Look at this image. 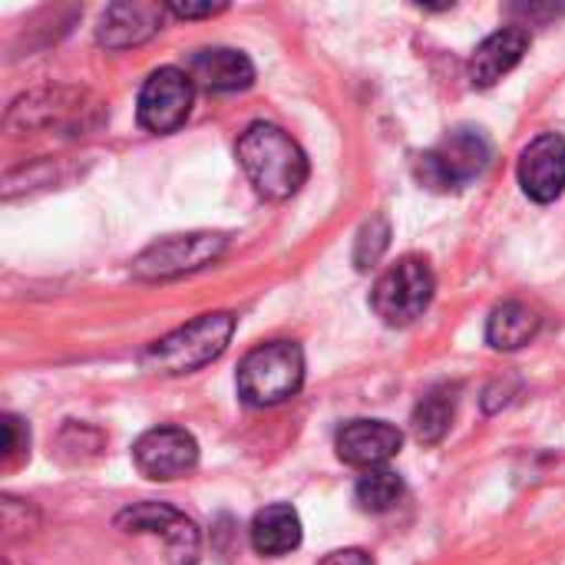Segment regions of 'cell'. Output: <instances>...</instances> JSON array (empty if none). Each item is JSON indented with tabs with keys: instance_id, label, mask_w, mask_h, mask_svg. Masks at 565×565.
I'll return each instance as SVG.
<instances>
[{
	"instance_id": "6da1fadb",
	"label": "cell",
	"mask_w": 565,
	"mask_h": 565,
	"mask_svg": "<svg viewBox=\"0 0 565 565\" xmlns=\"http://www.w3.org/2000/svg\"><path fill=\"white\" fill-rule=\"evenodd\" d=\"M238 162L258 195L281 202L291 199L308 179V156L305 149L271 122H252L238 136Z\"/></svg>"
},
{
	"instance_id": "7a4b0ae2",
	"label": "cell",
	"mask_w": 565,
	"mask_h": 565,
	"mask_svg": "<svg viewBox=\"0 0 565 565\" xmlns=\"http://www.w3.org/2000/svg\"><path fill=\"white\" fill-rule=\"evenodd\" d=\"M232 334H235V315H228V311L202 315V318L175 328L172 334L152 341L142 351V367L149 374H162V377L192 374V371L218 361L225 354Z\"/></svg>"
},
{
	"instance_id": "3957f363",
	"label": "cell",
	"mask_w": 565,
	"mask_h": 565,
	"mask_svg": "<svg viewBox=\"0 0 565 565\" xmlns=\"http://www.w3.org/2000/svg\"><path fill=\"white\" fill-rule=\"evenodd\" d=\"M493 162V142L483 129L457 126L427 152L417 156L414 172L430 192H460L477 182Z\"/></svg>"
},
{
	"instance_id": "277c9868",
	"label": "cell",
	"mask_w": 565,
	"mask_h": 565,
	"mask_svg": "<svg viewBox=\"0 0 565 565\" xmlns=\"http://www.w3.org/2000/svg\"><path fill=\"white\" fill-rule=\"evenodd\" d=\"M305 384V351L295 341H268L252 348L238 364V394L252 407L291 401Z\"/></svg>"
},
{
	"instance_id": "5b68a950",
	"label": "cell",
	"mask_w": 565,
	"mask_h": 565,
	"mask_svg": "<svg viewBox=\"0 0 565 565\" xmlns=\"http://www.w3.org/2000/svg\"><path fill=\"white\" fill-rule=\"evenodd\" d=\"M434 291H437V278H434L430 265L424 258L407 255L377 278V285L371 291V305L384 324L407 328L430 308Z\"/></svg>"
},
{
	"instance_id": "8992f818",
	"label": "cell",
	"mask_w": 565,
	"mask_h": 565,
	"mask_svg": "<svg viewBox=\"0 0 565 565\" xmlns=\"http://www.w3.org/2000/svg\"><path fill=\"white\" fill-rule=\"evenodd\" d=\"M228 238L218 232H189V235H169L149 245L146 252L136 255L132 275L142 281H169L179 275H192L209 268L212 262L222 258Z\"/></svg>"
},
{
	"instance_id": "52a82bcc",
	"label": "cell",
	"mask_w": 565,
	"mask_h": 565,
	"mask_svg": "<svg viewBox=\"0 0 565 565\" xmlns=\"http://www.w3.org/2000/svg\"><path fill=\"white\" fill-rule=\"evenodd\" d=\"M116 526L139 536H162L166 556L172 565H195L202 556L199 526L169 503H136L116 516Z\"/></svg>"
},
{
	"instance_id": "ba28073f",
	"label": "cell",
	"mask_w": 565,
	"mask_h": 565,
	"mask_svg": "<svg viewBox=\"0 0 565 565\" xmlns=\"http://www.w3.org/2000/svg\"><path fill=\"white\" fill-rule=\"evenodd\" d=\"M192 96H195V83L189 79L185 70L159 66L156 73H149V79L139 89L136 113H139L142 129H149L156 136L175 132L192 113Z\"/></svg>"
},
{
	"instance_id": "9c48e42d",
	"label": "cell",
	"mask_w": 565,
	"mask_h": 565,
	"mask_svg": "<svg viewBox=\"0 0 565 565\" xmlns=\"http://www.w3.org/2000/svg\"><path fill=\"white\" fill-rule=\"evenodd\" d=\"M132 460L142 477L166 483L189 477L199 467V444L182 427H152L136 440Z\"/></svg>"
},
{
	"instance_id": "30bf717a",
	"label": "cell",
	"mask_w": 565,
	"mask_h": 565,
	"mask_svg": "<svg viewBox=\"0 0 565 565\" xmlns=\"http://www.w3.org/2000/svg\"><path fill=\"white\" fill-rule=\"evenodd\" d=\"M516 179L523 185V192L540 202L550 205L556 199H563L565 192V136L563 132H543L536 136L516 166Z\"/></svg>"
},
{
	"instance_id": "8fae6325",
	"label": "cell",
	"mask_w": 565,
	"mask_h": 565,
	"mask_svg": "<svg viewBox=\"0 0 565 565\" xmlns=\"http://www.w3.org/2000/svg\"><path fill=\"white\" fill-rule=\"evenodd\" d=\"M338 457L358 470H381L404 447V437L387 420H351L338 434Z\"/></svg>"
},
{
	"instance_id": "7c38bea8",
	"label": "cell",
	"mask_w": 565,
	"mask_h": 565,
	"mask_svg": "<svg viewBox=\"0 0 565 565\" xmlns=\"http://www.w3.org/2000/svg\"><path fill=\"white\" fill-rule=\"evenodd\" d=\"M169 7L162 3H109L99 17V30H96V40L106 46V50H129V46H139L146 43L152 33H159L162 26V17H166Z\"/></svg>"
},
{
	"instance_id": "4fadbf2b",
	"label": "cell",
	"mask_w": 565,
	"mask_h": 565,
	"mask_svg": "<svg viewBox=\"0 0 565 565\" xmlns=\"http://www.w3.org/2000/svg\"><path fill=\"white\" fill-rule=\"evenodd\" d=\"M189 79L209 93H235V89H248L255 79V66L242 50H228V46H205L199 53H192L189 60Z\"/></svg>"
},
{
	"instance_id": "5bb4252c",
	"label": "cell",
	"mask_w": 565,
	"mask_h": 565,
	"mask_svg": "<svg viewBox=\"0 0 565 565\" xmlns=\"http://www.w3.org/2000/svg\"><path fill=\"white\" fill-rule=\"evenodd\" d=\"M530 50V33L523 26H503L490 33L470 56V83L487 89L520 66Z\"/></svg>"
},
{
	"instance_id": "9a60e30c",
	"label": "cell",
	"mask_w": 565,
	"mask_h": 565,
	"mask_svg": "<svg viewBox=\"0 0 565 565\" xmlns=\"http://www.w3.org/2000/svg\"><path fill=\"white\" fill-rule=\"evenodd\" d=\"M252 550L265 559H281L301 546V516L288 503H271L252 520Z\"/></svg>"
},
{
	"instance_id": "2e32d148",
	"label": "cell",
	"mask_w": 565,
	"mask_h": 565,
	"mask_svg": "<svg viewBox=\"0 0 565 565\" xmlns=\"http://www.w3.org/2000/svg\"><path fill=\"white\" fill-rule=\"evenodd\" d=\"M540 328H543V318L536 308L523 301H503L487 318V341L497 351H520L530 341H536Z\"/></svg>"
},
{
	"instance_id": "e0dca14e",
	"label": "cell",
	"mask_w": 565,
	"mask_h": 565,
	"mask_svg": "<svg viewBox=\"0 0 565 565\" xmlns=\"http://www.w3.org/2000/svg\"><path fill=\"white\" fill-rule=\"evenodd\" d=\"M454 417H457V387H450V384L430 387L420 397V404L414 407V434H417V440L427 444V447L440 444L450 434Z\"/></svg>"
},
{
	"instance_id": "ac0fdd59",
	"label": "cell",
	"mask_w": 565,
	"mask_h": 565,
	"mask_svg": "<svg viewBox=\"0 0 565 565\" xmlns=\"http://www.w3.org/2000/svg\"><path fill=\"white\" fill-rule=\"evenodd\" d=\"M401 500H404V480L387 467L367 470L354 487V503L364 513H391Z\"/></svg>"
},
{
	"instance_id": "d6986e66",
	"label": "cell",
	"mask_w": 565,
	"mask_h": 565,
	"mask_svg": "<svg viewBox=\"0 0 565 565\" xmlns=\"http://www.w3.org/2000/svg\"><path fill=\"white\" fill-rule=\"evenodd\" d=\"M387 248H391V225H387L384 215H374V218H367L364 228L358 232L354 265H358L361 271H367V268H374V265L384 258Z\"/></svg>"
},
{
	"instance_id": "ffe728a7",
	"label": "cell",
	"mask_w": 565,
	"mask_h": 565,
	"mask_svg": "<svg viewBox=\"0 0 565 565\" xmlns=\"http://www.w3.org/2000/svg\"><path fill=\"white\" fill-rule=\"evenodd\" d=\"M26 444H30V437H26L23 420H17V417L7 414V417H3V463L10 467L17 457H23Z\"/></svg>"
},
{
	"instance_id": "44dd1931",
	"label": "cell",
	"mask_w": 565,
	"mask_h": 565,
	"mask_svg": "<svg viewBox=\"0 0 565 565\" xmlns=\"http://www.w3.org/2000/svg\"><path fill=\"white\" fill-rule=\"evenodd\" d=\"M225 3H169V13L182 17V20H195V17H215L222 13Z\"/></svg>"
},
{
	"instance_id": "7402d4cb",
	"label": "cell",
	"mask_w": 565,
	"mask_h": 565,
	"mask_svg": "<svg viewBox=\"0 0 565 565\" xmlns=\"http://www.w3.org/2000/svg\"><path fill=\"white\" fill-rule=\"evenodd\" d=\"M318 565H374V559L364 550H338V553L324 556Z\"/></svg>"
}]
</instances>
